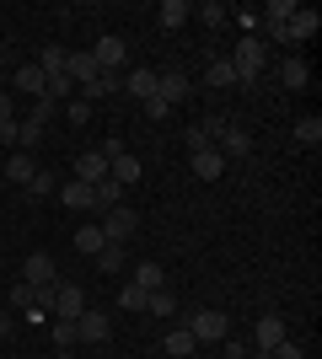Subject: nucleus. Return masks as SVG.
<instances>
[{
	"label": "nucleus",
	"instance_id": "nucleus-1",
	"mask_svg": "<svg viewBox=\"0 0 322 359\" xmlns=\"http://www.w3.org/2000/svg\"><path fill=\"white\" fill-rule=\"evenodd\" d=\"M183 327L194 332L199 344H226V338H231V322H226L220 311H194V316L183 322Z\"/></svg>",
	"mask_w": 322,
	"mask_h": 359
},
{
	"label": "nucleus",
	"instance_id": "nucleus-2",
	"mask_svg": "<svg viewBox=\"0 0 322 359\" xmlns=\"http://www.w3.org/2000/svg\"><path fill=\"white\" fill-rule=\"evenodd\" d=\"M92 60H97V75H113V70L129 65V43L107 32V38H97V43H92Z\"/></svg>",
	"mask_w": 322,
	"mask_h": 359
},
{
	"label": "nucleus",
	"instance_id": "nucleus-3",
	"mask_svg": "<svg viewBox=\"0 0 322 359\" xmlns=\"http://www.w3.org/2000/svg\"><path fill=\"white\" fill-rule=\"evenodd\" d=\"M97 225H102V236H107V241H119V247H123V241H129V236L140 231V215L129 210V204H119V210H107Z\"/></svg>",
	"mask_w": 322,
	"mask_h": 359
},
{
	"label": "nucleus",
	"instance_id": "nucleus-4",
	"mask_svg": "<svg viewBox=\"0 0 322 359\" xmlns=\"http://www.w3.org/2000/svg\"><path fill=\"white\" fill-rule=\"evenodd\" d=\"M81 311H86V290H81V285H60V290H54V306H48L54 322H76Z\"/></svg>",
	"mask_w": 322,
	"mask_h": 359
},
{
	"label": "nucleus",
	"instance_id": "nucleus-5",
	"mask_svg": "<svg viewBox=\"0 0 322 359\" xmlns=\"http://www.w3.org/2000/svg\"><path fill=\"white\" fill-rule=\"evenodd\" d=\"M22 285H32V290L60 285V269H54V257H48V252H27V263H22Z\"/></svg>",
	"mask_w": 322,
	"mask_h": 359
},
{
	"label": "nucleus",
	"instance_id": "nucleus-6",
	"mask_svg": "<svg viewBox=\"0 0 322 359\" xmlns=\"http://www.w3.org/2000/svg\"><path fill=\"white\" fill-rule=\"evenodd\" d=\"M107 338H113V322L86 306V311L76 316V344H107Z\"/></svg>",
	"mask_w": 322,
	"mask_h": 359
},
{
	"label": "nucleus",
	"instance_id": "nucleus-7",
	"mask_svg": "<svg viewBox=\"0 0 322 359\" xmlns=\"http://www.w3.org/2000/svg\"><path fill=\"white\" fill-rule=\"evenodd\" d=\"M188 97V75L183 70H156V102H183Z\"/></svg>",
	"mask_w": 322,
	"mask_h": 359
},
{
	"label": "nucleus",
	"instance_id": "nucleus-8",
	"mask_svg": "<svg viewBox=\"0 0 322 359\" xmlns=\"http://www.w3.org/2000/svg\"><path fill=\"white\" fill-rule=\"evenodd\" d=\"M194 177H199V182H215V177H226V156H220L215 145L194 150Z\"/></svg>",
	"mask_w": 322,
	"mask_h": 359
},
{
	"label": "nucleus",
	"instance_id": "nucleus-9",
	"mask_svg": "<svg viewBox=\"0 0 322 359\" xmlns=\"http://www.w3.org/2000/svg\"><path fill=\"white\" fill-rule=\"evenodd\" d=\"M220 156H226V161H242L247 150H253V135H247V129H236V123H226V129H220Z\"/></svg>",
	"mask_w": 322,
	"mask_h": 359
},
{
	"label": "nucleus",
	"instance_id": "nucleus-10",
	"mask_svg": "<svg viewBox=\"0 0 322 359\" xmlns=\"http://www.w3.org/2000/svg\"><path fill=\"white\" fill-rule=\"evenodd\" d=\"M43 81H48V75L38 70V60H32V65H16V75H11V86L22 91V97H32V102L43 97Z\"/></svg>",
	"mask_w": 322,
	"mask_h": 359
},
{
	"label": "nucleus",
	"instance_id": "nucleus-11",
	"mask_svg": "<svg viewBox=\"0 0 322 359\" xmlns=\"http://www.w3.org/2000/svg\"><path fill=\"white\" fill-rule=\"evenodd\" d=\"M317 22H322V16L301 6V11H295L290 22H285V43H307V38H317Z\"/></svg>",
	"mask_w": 322,
	"mask_h": 359
},
{
	"label": "nucleus",
	"instance_id": "nucleus-12",
	"mask_svg": "<svg viewBox=\"0 0 322 359\" xmlns=\"http://www.w3.org/2000/svg\"><path fill=\"white\" fill-rule=\"evenodd\" d=\"M253 338H258V348H263V354H269L274 344H285V338H290V332H285V316H274V311H269V316H258Z\"/></svg>",
	"mask_w": 322,
	"mask_h": 359
},
{
	"label": "nucleus",
	"instance_id": "nucleus-13",
	"mask_svg": "<svg viewBox=\"0 0 322 359\" xmlns=\"http://www.w3.org/2000/svg\"><path fill=\"white\" fill-rule=\"evenodd\" d=\"M32 172H38V161H32L27 150H11V156H6V182H11V188H27Z\"/></svg>",
	"mask_w": 322,
	"mask_h": 359
},
{
	"label": "nucleus",
	"instance_id": "nucleus-14",
	"mask_svg": "<svg viewBox=\"0 0 322 359\" xmlns=\"http://www.w3.org/2000/svg\"><path fill=\"white\" fill-rule=\"evenodd\" d=\"M119 204H123V182H113V177L92 182V210H97V215H107V210H119Z\"/></svg>",
	"mask_w": 322,
	"mask_h": 359
},
{
	"label": "nucleus",
	"instance_id": "nucleus-15",
	"mask_svg": "<svg viewBox=\"0 0 322 359\" xmlns=\"http://www.w3.org/2000/svg\"><path fill=\"white\" fill-rule=\"evenodd\" d=\"M60 204L65 210H92V182H81V177H70V182H60Z\"/></svg>",
	"mask_w": 322,
	"mask_h": 359
},
{
	"label": "nucleus",
	"instance_id": "nucleus-16",
	"mask_svg": "<svg viewBox=\"0 0 322 359\" xmlns=\"http://www.w3.org/2000/svg\"><path fill=\"white\" fill-rule=\"evenodd\" d=\"M65 75H70V81H76V86H92L97 81V60H92V48H70V65H65Z\"/></svg>",
	"mask_w": 322,
	"mask_h": 359
},
{
	"label": "nucleus",
	"instance_id": "nucleus-17",
	"mask_svg": "<svg viewBox=\"0 0 322 359\" xmlns=\"http://www.w3.org/2000/svg\"><path fill=\"white\" fill-rule=\"evenodd\" d=\"M76 177L81 182H102L107 177V156H102V150H81V156H76Z\"/></svg>",
	"mask_w": 322,
	"mask_h": 359
},
{
	"label": "nucleus",
	"instance_id": "nucleus-18",
	"mask_svg": "<svg viewBox=\"0 0 322 359\" xmlns=\"http://www.w3.org/2000/svg\"><path fill=\"white\" fill-rule=\"evenodd\" d=\"M188 16H194V6H188V0H161V6H156V22H161L167 32H177Z\"/></svg>",
	"mask_w": 322,
	"mask_h": 359
},
{
	"label": "nucleus",
	"instance_id": "nucleus-19",
	"mask_svg": "<svg viewBox=\"0 0 322 359\" xmlns=\"http://www.w3.org/2000/svg\"><path fill=\"white\" fill-rule=\"evenodd\" d=\"M204 81H210L215 91H231V86H236V65H231V54H220V60H210V70H204Z\"/></svg>",
	"mask_w": 322,
	"mask_h": 359
},
{
	"label": "nucleus",
	"instance_id": "nucleus-20",
	"mask_svg": "<svg viewBox=\"0 0 322 359\" xmlns=\"http://www.w3.org/2000/svg\"><path fill=\"white\" fill-rule=\"evenodd\" d=\"M107 177L123 182V188H129V182H140V156H129V150H123V156H113V161H107Z\"/></svg>",
	"mask_w": 322,
	"mask_h": 359
},
{
	"label": "nucleus",
	"instance_id": "nucleus-21",
	"mask_svg": "<svg viewBox=\"0 0 322 359\" xmlns=\"http://www.w3.org/2000/svg\"><path fill=\"white\" fill-rule=\"evenodd\" d=\"M307 81H311V65L307 60H285V65H279V86H285V91H301Z\"/></svg>",
	"mask_w": 322,
	"mask_h": 359
},
{
	"label": "nucleus",
	"instance_id": "nucleus-22",
	"mask_svg": "<svg viewBox=\"0 0 322 359\" xmlns=\"http://www.w3.org/2000/svg\"><path fill=\"white\" fill-rule=\"evenodd\" d=\"M43 129H48V123H38V118H16V145L32 156V150L43 145Z\"/></svg>",
	"mask_w": 322,
	"mask_h": 359
},
{
	"label": "nucleus",
	"instance_id": "nucleus-23",
	"mask_svg": "<svg viewBox=\"0 0 322 359\" xmlns=\"http://www.w3.org/2000/svg\"><path fill=\"white\" fill-rule=\"evenodd\" d=\"M129 285H140V290H145V295H151V290H161V285H167V269H161V263H140Z\"/></svg>",
	"mask_w": 322,
	"mask_h": 359
},
{
	"label": "nucleus",
	"instance_id": "nucleus-24",
	"mask_svg": "<svg viewBox=\"0 0 322 359\" xmlns=\"http://www.w3.org/2000/svg\"><path fill=\"white\" fill-rule=\"evenodd\" d=\"M65 65H70V48H65V43H48L43 54H38V70H43V75H60Z\"/></svg>",
	"mask_w": 322,
	"mask_h": 359
},
{
	"label": "nucleus",
	"instance_id": "nucleus-25",
	"mask_svg": "<svg viewBox=\"0 0 322 359\" xmlns=\"http://www.w3.org/2000/svg\"><path fill=\"white\" fill-rule=\"evenodd\" d=\"M194 348H199V338H194L188 327H172V332H167V354H172V359H188Z\"/></svg>",
	"mask_w": 322,
	"mask_h": 359
},
{
	"label": "nucleus",
	"instance_id": "nucleus-26",
	"mask_svg": "<svg viewBox=\"0 0 322 359\" xmlns=\"http://www.w3.org/2000/svg\"><path fill=\"white\" fill-rule=\"evenodd\" d=\"M129 91H135L140 102H151V97H156V70H151V65H140V70L129 75Z\"/></svg>",
	"mask_w": 322,
	"mask_h": 359
},
{
	"label": "nucleus",
	"instance_id": "nucleus-27",
	"mask_svg": "<svg viewBox=\"0 0 322 359\" xmlns=\"http://www.w3.org/2000/svg\"><path fill=\"white\" fill-rule=\"evenodd\" d=\"M107 247V236H102V225H86V231H76V252H86V257H97Z\"/></svg>",
	"mask_w": 322,
	"mask_h": 359
},
{
	"label": "nucleus",
	"instance_id": "nucleus-28",
	"mask_svg": "<svg viewBox=\"0 0 322 359\" xmlns=\"http://www.w3.org/2000/svg\"><path fill=\"white\" fill-rule=\"evenodd\" d=\"M145 311H151V316H172V311H177V295H172L167 285H161V290H151V300H145Z\"/></svg>",
	"mask_w": 322,
	"mask_h": 359
},
{
	"label": "nucleus",
	"instance_id": "nucleus-29",
	"mask_svg": "<svg viewBox=\"0 0 322 359\" xmlns=\"http://www.w3.org/2000/svg\"><path fill=\"white\" fill-rule=\"evenodd\" d=\"M119 269H123V247H119V241H107L102 252H97V273H119Z\"/></svg>",
	"mask_w": 322,
	"mask_h": 359
},
{
	"label": "nucleus",
	"instance_id": "nucleus-30",
	"mask_svg": "<svg viewBox=\"0 0 322 359\" xmlns=\"http://www.w3.org/2000/svg\"><path fill=\"white\" fill-rule=\"evenodd\" d=\"M295 140H301V145H322V118L317 113H307V118L295 123Z\"/></svg>",
	"mask_w": 322,
	"mask_h": 359
},
{
	"label": "nucleus",
	"instance_id": "nucleus-31",
	"mask_svg": "<svg viewBox=\"0 0 322 359\" xmlns=\"http://www.w3.org/2000/svg\"><path fill=\"white\" fill-rule=\"evenodd\" d=\"M70 91H76V81H70V75H48V81H43V97H48V102H60V97H70Z\"/></svg>",
	"mask_w": 322,
	"mask_h": 359
},
{
	"label": "nucleus",
	"instance_id": "nucleus-32",
	"mask_svg": "<svg viewBox=\"0 0 322 359\" xmlns=\"http://www.w3.org/2000/svg\"><path fill=\"white\" fill-rule=\"evenodd\" d=\"M145 300H151V295H145L140 285H123L119 290V306H123V311H140V316H145Z\"/></svg>",
	"mask_w": 322,
	"mask_h": 359
},
{
	"label": "nucleus",
	"instance_id": "nucleus-33",
	"mask_svg": "<svg viewBox=\"0 0 322 359\" xmlns=\"http://www.w3.org/2000/svg\"><path fill=\"white\" fill-rule=\"evenodd\" d=\"M194 16H199L204 27H226V22H231V16H226V6H220V0H210V6H199V11H194Z\"/></svg>",
	"mask_w": 322,
	"mask_h": 359
},
{
	"label": "nucleus",
	"instance_id": "nucleus-34",
	"mask_svg": "<svg viewBox=\"0 0 322 359\" xmlns=\"http://www.w3.org/2000/svg\"><path fill=\"white\" fill-rule=\"evenodd\" d=\"M54 188H60V182H54V172H43V166H38V172H32V182H27V194H38V198H48Z\"/></svg>",
	"mask_w": 322,
	"mask_h": 359
},
{
	"label": "nucleus",
	"instance_id": "nucleus-35",
	"mask_svg": "<svg viewBox=\"0 0 322 359\" xmlns=\"http://www.w3.org/2000/svg\"><path fill=\"white\" fill-rule=\"evenodd\" d=\"M6 306H11V311H27V306H32V285H22V279H16L11 295H6Z\"/></svg>",
	"mask_w": 322,
	"mask_h": 359
},
{
	"label": "nucleus",
	"instance_id": "nucleus-36",
	"mask_svg": "<svg viewBox=\"0 0 322 359\" xmlns=\"http://www.w3.org/2000/svg\"><path fill=\"white\" fill-rule=\"evenodd\" d=\"M54 348H76V322H54Z\"/></svg>",
	"mask_w": 322,
	"mask_h": 359
},
{
	"label": "nucleus",
	"instance_id": "nucleus-37",
	"mask_svg": "<svg viewBox=\"0 0 322 359\" xmlns=\"http://www.w3.org/2000/svg\"><path fill=\"white\" fill-rule=\"evenodd\" d=\"M210 129H204V123H194V129H188V135H183V145H194V150H204V145H210Z\"/></svg>",
	"mask_w": 322,
	"mask_h": 359
},
{
	"label": "nucleus",
	"instance_id": "nucleus-38",
	"mask_svg": "<svg viewBox=\"0 0 322 359\" xmlns=\"http://www.w3.org/2000/svg\"><path fill=\"white\" fill-rule=\"evenodd\" d=\"M65 118H70V123H76V129H81V123L92 118V102H70V107H65Z\"/></svg>",
	"mask_w": 322,
	"mask_h": 359
},
{
	"label": "nucleus",
	"instance_id": "nucleus-39",
	"mask_svg": "<svg viewBox=\"0 0 322 359\" xmlns=\"http://www.w3.org/2000/svg\"><path fill=\"white\" fill-rule=\"evenodd\" d=\"M231 22H236L242 32H253V27H258V11H231Z\"/></svg>",
	"mask_w": 322,
	"mask_h": 359
},
{
	"label": "nucleus",
	"instance_id": "nucleus-40",
	"mask_svg": "<svg viewBox=\"0 0 322 359\" xmlns=\"http://www.w3.org/2000/svg\"><path fill=\"white\" fill-rule=\"evenodd\" d=\"M0 145H16V118H0Z\"/></svg>",
	"mask_w": 322,
	"mask_h": 359
},
{
	"label": "nucleus",
	"instance_id": "nucleus-41",
	"mask_svg": "<svg viewBox=\"0 0 322 359\" xmlns=\"http://www.w3.org/2000/svg\"><path fill=\"white\" fill-rule=\"evenodd\" d=\"M11 327H16V316H11V306H0V338H11Z\"/></svg>",
	"mask_w": 322,
	"mask_h": 359
},
{
	"label": "nucleus",
	"instance_id": "nucleus-42",
	"mask_svg": "<svg viewBox=\"0 0 322 359\" xmlns=\"http://www.w3.org/2000/svg\"><path fill=\"white\" fill-rule=\"evenodd\" d=\"M220 359H247V348L236 344V338H226V354H220Z\"/></svg>",
	"mask_w": 322,
	"mask_h": 359
},
{
	"label": "nucleus",
	"instance_id": "nucleus-43",
	"mask_svg": "<svg viewBox=\"0 0 322 359\" xmlns=\"http://www.w3.org/2000/svg\"><path fill=\"white\" fill-rule=\"evenodd\" d=\"M0 118H16V102H11V97H0Z\"/></svg>",
	"mask_w": 322,
	"mask_h": 359
},
{
	"label": "nucleus",
	"instance_id": "nucleus-44",
	"mask_svg": "<svg viewBox=\"0 0 322 359\" xmlns=\"http://www.w3.org/2000/svg\"><path fill=\"white\" fill-rule=\"evenodd\" d=\"M54 359H76V348H54Z\"/></svg>",
	"mask_w": 322,
	"mask_h": 359
},
{
	"label": "nucleus",
	"instance_id": "nucleus-45",
	"mask_svg": "<svg viewBox=\"0 0 322 359\" xmlns=\"http://www.w3.org/2000/svg\"><path fill=\"white\" fill-rule=\"evenodd\" d=\"M0 306H6V290H0Z\"/></svg>",
	"mask_w": 322,
	"mask_h": 359
}]
</instances>
